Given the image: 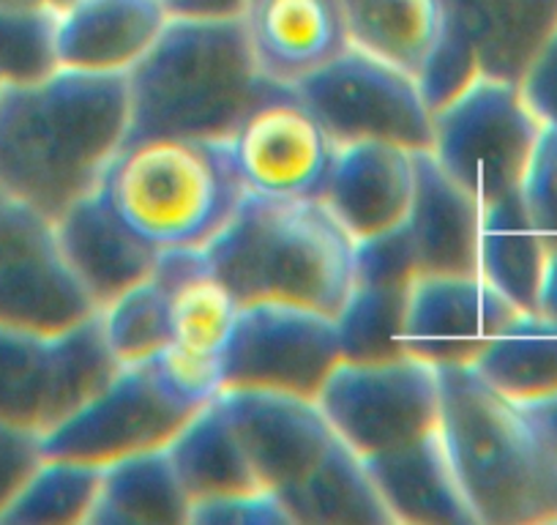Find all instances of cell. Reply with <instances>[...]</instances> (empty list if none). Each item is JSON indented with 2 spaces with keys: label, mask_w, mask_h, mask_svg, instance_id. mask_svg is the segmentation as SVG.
Wrapping results in <instances>:
<instances>
[{
  "label": "cell",
  "mask_w": 557,
  "mask_h": 525,
  "mask_svg": "<svg viewBox=\"0 0 557 525\" xmlns=\"http://www.w3.org/2000/svg\"><path fill=\"white\" fill-rule=\"evenodd\" d=\"M546 252L549 244L530 219L519 192L481 206L475 271L519 313H535Z\"/></svg>",
  "instance_id": "25"
},
{
  "label": "cell",
  "mask_w": 557,
  "mask_h": 525,
  "mask_svg": "<svg viewBox=\"0 0 557 525\" xmlns=\"http://www.w3.org/2000/svg\"><path fill=\"white\" fill-rule=\"evenodd\" d=\"M293 88L336 148L363 141L394 143L407 151L432 146V110L418 77L372 52L350 45Z\"/></svg>",
  "instance_id": "8"
},
{
  "label": "cell",
  "mask_w": 557,
  "mask_h": 525,
  "mask_svg": "<svg viewBox=\"0 0 557 525\" xmlns=\"http://www.w3.org/2000/svg\"><path fill=\"white\" fill-rule=\"evenodd\" d=\"M153 277L168 288L170 342L202 356H224L238 323L240 302L219 280L206 246L162 249Z\"/></svg>",
  "instance_id": "23"
},
{
  "label": "cell",
  "mask_w": 557,
  "mask_h": 525,
  "mask_svg": "<svg viewBox=\"0 0 557 525\" xmlns=\"http://www.w3.org/2000/svg\"><path fill=\"white\" fill-rule=\"evenodd\" d=\"M412 192L416 151L363 141L336 148L320 203L352 241H363L405 224Z\"/></svg>",
  "instance_id": "16"
},
{
  "label": "cell",
  "mask_w": 557,
  "mask_h": 525,
  "mask_svg": "<svg viewBox=\"0 0 557 525\" xmlns=\"http://www.w3.org/2000/svg\"><path fill=\"white\" fill-rule=\"evenodd\" d=\"M195 411L175 403L151 364L117 369L115 378L72 416L41 432L47 457L110 465L128 454L168 447Z\"/></svg>",
  "instance_id": "11"
},
{
  "label": "cell",
  "mask_w": 557,
  "mask_h": 525,
  "mask_svg": "<svg viewBox=\"0 0 557 525\" xmlns=\"http://www.w3.org/2000/svg\"><path fill=\"white\" fill-rule=\"evenodd\" d=\"M168 452L191 501L260 490V481L219 403V394L191 414V419L168 443Z\"/></svg>",
  "instance_id": "29"
},
{
  "label": "cell",
  "mask_w": 557,
  "mask_h": 525,
  "mask_svg": "<svg viewBox=\"0 0 557 525\" xmlns=\"http://www.w3.org/2000/svg\"><path fill=\"white\" fill-rule=\"evenodd\" d=\"M519 411L528 419L530 430H533L535 441H539L541 452L549 460L552 471L557 474V394L544 400H535V403H522Z\"/></svg>",
  "instance_id": "39"
},
{
  "label": "cell",
  "mask_w": 557,
  "mask_h": 525,
  "mask_svg": "<svg viewBox=\"0 0 557 525\" xmlns=\"http://www.w3.org/2000/svg\"><path fill=\"white\" fill-rule=\"evenodd\" d=\"M101 468L79 460L45 457L17 492L0 525H83L99 501Z\"/></svg>",
  "instance_id": "30"
},
{
  "label": "cell",
  "mask_w": 557,
  "mask_h": 525,
  "mask_svg": "<svg viewBox=\"0 0 557 525\" xmlns=\"http://www.w3.org/2000/svg\"><path fill=\"white\" fill-rule=\"evenodd\" d=\"M55 233L69 266L96 309L148 280L162 252L123 222L101 186L79 197L55 219Z\"/></svg>",
  "instance_id": "17"
},
{
  "label": "cell",
  "mask_w": 557,
  "mask_h": 525,
  "mask_svg": "<svg viewBox=\"0 0 557 525\" xmlns=\"http://www.w3.org/2000/svg\"><path fill=\"white\" fill-rule=\"evenodd\" d=\"M126 132V74L61 66L34 83H0V190L55 222L99 190Z\"/></svg>",
  "instance_id": "1"
},
{
  "label": "cell",
  "mask_w": 557,
  "mask_h": 525,
  "mask_svg": "<svg viewBox=\"0 0 557 525\" xmlns=\"http://www.w3.org/2000/svg\"><path fill=\"white\" fill-rule=\"evenodd\" d=\"M470 367L511 403L557 394V323L539 313H517Z\"/></svg>",
  "instance_id": "28"
},
{
  "label": "cell",
  "mask_w": 557,
  "mask_h": 525,
  "mask_svg": "<svg viewBox=\"0 0 557 525\" xmlns=\"http://www.w3.org/2000/svg\"><path fill=\"white\" fill-rule=\"evenodd\" d=\"M519 195L546 244H557V126L544 123Z\"/></svg>",
  "instance_id": "35"
},
{
  "label": "cell",
  "mask_w": 557,
  "mask_h": 525,
  "mask_svg": "<svg viewBox=\"0 0 557 525\" xmlns=\"http://www.w3.org/2000/svg\"><path fill=\"white\" fill-rule=\"evenodd\" d=\"M72 3H83V0H47V7H52L55 12L63 7H72Z\"/></svg>",
  "instance_id": "43"
},
{
  "label": "cell",
  "mask_w": 557,
  "mask_h": 525,
  "mask_svg": "<svg viewBox=\"0 0 557 525\" xmlns=\"http://www.w3.org/2000/svg\"><path fill=\"white\" fill-rule=\"evenodd\" d=\"M55 69V9L0 7V80L34 83Z\"/></svg>",
  "instance_id": "33"
},
{
  "label": "cell",
  "mask_w": 557,
  "mask_h": 525,
  "mask_svg": "<svg viewBox=\"0 0 557 525\" xmlns=\"http://www.w3.org/2000/svg\"><path fill=\"white\" fill-rule=\"evenodd\" d=\"M535 313L557 323V244H552L549 252H546V266L544 277H541Z\"/></svg>",
  "instance_id": "41"
},
{
  "label": "cell",
  "mask_w": 557,
  "mask_h": 525,
  "mask_svg": "<svg viewBox=\"0 0 557 525\" xmlns=\"http://www.w3.org/2000/svg\"><path fill=\"white\" fill-rule=\"evenodd\" d=\"M350 45L421 74L446 30L443 0H342Z\"/></svg>",
  "instance_id": "27"
},
{
  "label": "cell",
  "mask_w": 557,
  "mask_h": 525,
  "mask_svg": "<svg viewBox=\"0 0 557 525\" xmlns=\"http://www.w3.org/2000/svg\"><path fill=\"white\" fill-rule=\"evenodd\" d=\"M0 7H47V0H0Z\"/></svg>",
  "instance_id": "42"
},
{
  "label": "cell",
  "mask_w": 557,
  "mask_h": 525,
  "mask_svg": "<svg viewBox=\"0 0 557 525\" xmlns=\"http://www.w3.org/2000/svg\"><path fill=\"white\" fill-rule=\"evenodd\" d=\"M451 41L484 77L522 83L557 28V0H443Z\"/></svg>",
  "instance_id": "19"
},
{
  "label": "cell",
  "mask_w": 557,
  "mask_h": 525,
  "mask_svg": "<svg viewBox=\"0 0 557 525\" xmlns=\"http://www.w3.org/2000/svg\"><path fill=\"white\" fill-rule=\"evenodd\" d=\"M206 255L240 304L285 302L331 318L345 307L356 274V241L320 200L246 192Z\"/></svg>",
  "instance_id": "3"
},
{
  "label": "cell",
  "mask_w": 557,
  "mask_h": 525,
  "mask_svg": "<svg viewBox=\"0 0 557 525\" xmlns=\"http://www.w3.org/2000/svg\"><path fill=\"white\" fill-rule=\"evenodd\" d=\"M246 39L257 66L278 85H296L350 47L342 0H244Z\"/></svg>",
  "instance_id": "18"
},
{
  "label": "cell",
  "mask_w": 557,
  "mask_h": 525,
  "mask_svg": "<svg viewBox=\"0 0 557 525\" xmlns=\"http://www.w3.org/2000/svg\"><path fill=\"white\" fill-rule=\"evenodd\" d=\"M126 143L148 137L230 141L246 112L278 88L257 66L244 23L170 14L162 34L126 72Z\"/></svg>",
  "instance_id": "2"
},
{
  "label": "cell",
  "mask_w": 557,
  "mask_h": 525,
  "mask_svg": "<svg viewBox=\"0 0 557 525\" xmlns=\"http://www.w3.org/2000/svg\"><path fill=\"white\" fill-rule=\"evenodd\" d=\"M331 430L361 457L418 441L441 427V369L412 356L342 358L318 394Z\"/></svg>",
  "instance_id": "9"
},
{
  "label": "cell",
  "mask_w": 557,
  "mask_h": 525,
  "mask_svg": "<svg viewBox=\"0 0 557 525\" xmlns=\"http://www.w3.org/2000/svg\"><path fill=\"white\" fill-rule=\"evenodd\" d=\"M246 192L278 200H320L336 157L323 123L293 85L257 101L230 137Z\"/></svg>",
  "instance_id": "12"
},
{
  "label": "cell",
  "mask_w": 557,
  "mask_h": 525,
  "mask_svg": "<svg viewBox=\"0 0 557 525\" xmlns=\"http://www.w3.org/2000/svg\"><path fill=\"white\" fill-rule=\"evenodd\" d=\"M410 285L352 280L350 296L336 315L342 358L383 362V358L407 356L401 334H405Z\"/></svg>",
  "instance_id": "31"
},
{
  "label": "cell",
  "mask_w": 557,
  "mask_h": 525,
  "mask_svg": "<svg viewBox=\"0 0 557 525\" xmlns=\"http://www.w3.org/2000/svg\"><path fill=\"white\" fill-rule=\"evenodd\" d=\"M99 313L58 334L0 326V422L47 432L117 375Z\"/></svg>",
  "instance_id": "7"
},
{
  "label": "cell",
  "mask_w": 557,
  "mask_h": 525,
  "mask_svg": "<svg viewBox=\"0 0 557 525\" xmlns=\"http://www.w3.org/2000/svg\"><path fill=\"white\" fill-rule=\"evenodd\" d=\"M342 362L336 318L285 302L240 304L224 351V389H268L318 400Z\"/></svg>",
  "instance_id": "10"
},
{
  "label": "cell",
  "mask_w": 557,
  "mask_h": 525,
  "mask_svg": "<svg viewBox=\"0 0 557 525\" xmlns=\"http://www.w3.org/2000/svg\"><path fill=\"white\" fill-rule=\"evenodd\" d=\"M541 132L522 85L481 74L432 112L430 151L484 206L519 192Z\"/></svg>",
  "instance_id": "6"
},
{
  "label": "cell",
  "mask_w": 557,
  "mask_h": 525,
  "mask_svg": "<svg viewBox=\"0 0 557 525\" xmlns=\"http://www.w3.org/2000/svg\"><path fill=\"white\" fill-rule=\"evenodd\" d=\"M96 313L63 255L55 222L9 200L0 217V326L58 334Z\"/></svg>",
  "instance_id": "13"
},
{
  "label": "cell",
  "mask_w": 557,
  "mask_h": 525,
  "mask_svg": "<svg viewBox=\"0 0 557 525\" xmlns=\"http://www.w3.org/2000/svg\"><path fill=\"white\" fill-rule=\"evenodd\" d=\"M481 203L437 164L432 151H416V192L405 228L418 274H479Z\"/></svg>",
  "instance_id": "21"
},
{
  "label": "cell",
  "mask_w": 557,
  "mask_h": 525,
  "mask_svg": "<svg viewBox=\"0 0 557 525\" xmlns=\"http://www.w3.org/2000/svg\"><path fill=\"white\" fill-rule=\"evenodd\" d=\"M441 369V436L475 525L557 523V474L517 403L473 367Z\"/></svg>",
  "instance_id": "4"
},
{
  "label": "cell",
  "mask_w": 557,
  "mask_h": 525,
  "mask_svg": "<svg viewBox=\"0 0 557 525\" xmlns=\"http://www.w3.org/2000/svg\"><path fill=\"white\" fill-rule=\"evenodd\" d=\"M9 200H12V197H9V195H7V192L0 190V217H3V211H7Z\"/></svg>",
  "instance_id": "44"
},
{
  "label": "cell",
  "mask_w": 557,
  "mask_h": 525,
  "mask_svg": "<svg viewBox=\"0 0 557 525\" xmlns=\"http://www.w3.org/2000/svg\"><path fill=\"white\" fill-rule=\"evenodd\" d=\"M276 496L293 525H394L363 457L339 438L304 479Z\"/></svg>",
  "instance_id": "24"
},
{
  "label": "cell",
  "mask_w": 557,
  "mask_h": 525,
  "mask_svg": "<svg viewBox=\"0 0 557 525\" xmlns=\"http://www.w3.org/2000/svg\"><path fill=\"white\" fill-rule=\"evenodd\" d=\"M101 331L121 367L146 364L170 345L168 288L157 280L137 282L99 309Z\"/></svg>",
  "instance_id": "32"
},
{
  "label": "cell",
  "mask_w": 557,
  "mask_h": 525,
  "mask_svg": "<svg viewBox=\"0 0 557 525\" xmlns=\"http://www.w3.org/2000/svg\"><path fill=\"white\" fill-rule=\"evenodd\" d=\"M219 403L265 490L282 492L304 479L336 438L318 400L268 389H222Z\"/></svg>",
  "instance_id": "15"
},
{
  "label": "cell",
  "mask_w": 557,
  "mask_h": 525,
  "mask_svg": "<svg viewBox=\"0 0 557 525\" xmlns=\"http://www.w3.org/2000/svg\"><path fill=\"white\" fill-rule=\"evenodd\" d=\"M0 83H3V80H0Z\"/></svg>",
  "instance_id": "45"
},
{
  "label": "cell",
  "mask_w": 557,
  "mask_h": 525,
  "mask_svg": "<svg viewBox=\"0 0 557 525\" xmlns=\"http://www.w3.org/2000/svg\"><path fill=\"white\" fill-rule=\"evenodd\" d=\"M394 523L475 525L441 427L418 441L363 457Z\"/></svg>",
  "instance_id": "22"
},
{
  "label": "cell",
  "mask_w": 557,
  "mask_h": 525,
  "mask_svg": "<svg viewBox=\"0 0 557 525\" xmlns=\"http://www.w3.org/2000/svg\"><path fill=\"white\" fill-rule=\"evenodd\" d=\"M191 498L168 447L101 465V487L90 525H184Z\"/></svg>",
  "instance_id": "26"
},
{
  "label": "cell",
  "mask_w": 557,
  "mask_h": 525,
  "mask_svg": "<svg viewBox=\"0 0 557 525\" xmlns=\"http://www.w3.org/2000/svg\"><path fill=\"white\" fill-rule=\"evenodd\" d=\"M159 0H83L55 12L58 66L126 74L168 23Z\"/></svg>",
  "instance_id": "20"
},
{
  "label": "cell",
  "mask_w": 557,
  "mask_h": 525,
  "mask_svg": "<svg viewBox=\"0 0 557 525\" xmlns=\"http://www.w3.org/2000/svg\"><path fill=\"white\" fill-rule=\"evenodd\" d=\"M195 525H293L285 503L273 490H244L191 501Z\"/></svg>",
  "instance_id": "36"
},
{
  "label": "cell",
  "mask_w": 557,
  "mask_h": 525,
  "mask_svg": "<svg viewBox=\"0 0 557 525\" xmlns=\"http://www.w3.org/2000/svg\"><path fill=\"white\" fill-rule=\"evenodd\" d=\"M123 222L157 249L206 246L244 200L230 141L148 137L123 146L101 179Z\"/></svg>",
  "instance_id": "5"
},
{
  "label": "cell",
  "mask_w": 557,
  "mask_h": 525,
  "mask_svg": "<svg viewBox=\"0 0 557 525\" xmlns=\"http://www.w3.org/2000/svg\"><path fill=\"white\" fill-rule=\"evenodd\" d=\"M479 274H418L405 315V353L432 367H470L517 315Z\"/></svg>",
  "instance_id": "14"
},
{
  "label": "cell",
  "mask_w": 557,
  "mask_h": 525,
  "mask_svg": "<svg viewBox=\"0 0 557 525\" xmlns=\"http://www.w3.org/2000/svg\"><path fill=\"white\" fill-rule=\"evenodd\" d=\"M168 14H186V17H233L240 14L244 0H159Z\"/></svg>",
  "instance_id": "40"
},
{
  "label": "cell",
  "mask_w": 557,
  "mask_h": 525,
  "mask_svg": "<svg viewBox=\"0 0 557 525\" xmlns=\"http://www.w3.org/2000/svg\"><path fill=\"white\" fill-rule=\"evenodd\" d=\"M522 94L546 126H557V28L522 77Z\"/></svg>",
  "instance_id": "38"
},
{
  "label": "cell",
  "mask_w": 557,
  "mask_h": 525,
  "mask_svg": "<svg viewBox=\"0 0 557 525\" xmlns=\"http://www.w3.org/2000/svg\"><path fill=\"white\" fill-rule=\"evenodd\" d=\"M148 364L170 398L191 411H200L224 389L222 356H202L170 342Z\"/></svg>",
  "instance_id": "34"
},
{
  "label": "cell",
  "mask_w": 557,
  "mask_h": 525,
  "mask_svg": "<svg viewBox=\"0 0 557 525\" xmlns=\"http://www.w3.org/2000/svg\"><path fill=\"white\" fill-rule=\"evenodd\" d=\"M45 457L39 430L0 422V514L7 512L9 503L28 485Z\"/></svg>",
  "instance_id": "37"
}]
</instances>
